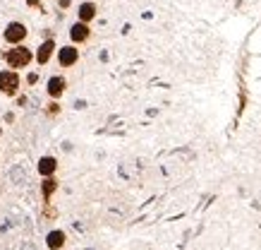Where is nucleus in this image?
Wrapping results in <instances>:
<instances>
[{
    "label": "nucleus",
    "mask_w": 261,
    "mask_h": 250,
    "mask_svg": "<svg viewBox=\"0 0 261 250\" xmlns=\"http://www.w3.org/2000/svg\"><path fill=\"white\" fill-rule=\"evenodd\" d=\"M27 82H29V84H36V82H39V73H29L27 75Z\"/></svg>",
    "instance_id": "nucleus-13"
},
{
    "label": "nucleus",
    "mask_w": 261,
    "mask_h": 250,
    "mask_svg": "<svg viewBox=\"0 0 261 250\" xmlns=\"http://www.w3.org/2000/svg\"><path fill=\"white\" fill-rule=\"evenodd\" d=\"M3 58H5L8 67H12V70H22V67H29L32 60H36V53H32V49H27L24 43H19V46H12Z\"/></svg>",
    "instance_id": "nucleus-1"
},
{
    "label": "nucleus",
    "mask_w": 261,
    "mask_h": 250,
    "mask_svg": "<svg viewBox=\"0 0 261 250\" xmlns=\"http://www.w3.org/2000/svg\"><path fill=\"white\" fill-rule=\"evenodd\" d=\"M36 169H39V173L43 178L53 176V173L58 171V159H56V156H41V159H39V166H36Z\"/></svg>",
    "instance_id": "nucleus-9"
},
{
    "label": "nucleus",
    "mask_w": 261,
    "mask_h": 250,
    "mask_svg": "<svg viewBox=\"0 0 261 250\" xmlns=\"http://www.w3.org/2000/svg\"><path fill=\"white\" fill-rule=\"evenodd\" d=\"M27 34H29L27 25H22V22H10V25L5 27V32H3V39H5V43H10V46H19V43H24Z\"/></svg>",
    "instance_id": "nucleus-3"
},
{
    "label": "nucleus",
    "mask_w": 261,
    "mask_h": 250,
    "mask_svg": "<svg viewBox=\"0 0 261 250\" xmlns=\"http://www.w3.org/2000/svg\"><path fill=\"white\" fill-rule=\"evenodd\" d=\"M58 3H60V8H63V10H67L72 5V0H58Z\"/></svg>",
    "instance_id": "nucleus-14"
},
{
    "label": "nucleus",
    "mask_w": 261,
    "mask_h": 250,
    "mask_svg": "<svg viewBox=\"0 0 261 250\" xmlns=\"http://www.w3.org/2000/svg\"><path fill=\"white\" fill-rule=\"evenodd\" d=\"M58 53V46H56V41L53 39H46V41H41V46L36 49V63L39 65H46L50 58Z\"/></svg>",
    "instance_id": "nucleus-5"
},
{
    "label": "nucleus",
    "mask_w": 261,
    "mask_h": 250,
    "mask_svg": "<svg viewBox=\"0 0 261 250\" xmlns=\"http://www.w3.org/2000/svg\"><path fill=\"white\" fill-rule=\"evenodd\" d=\"M89 36H91V29H89L87 22L77 19V22L70 27V39H72V43H87Z\"/></svg>",
    "instance_id": "nucleus-6"
},
{
    "label": "nucleus",
    "mask_w": 261,
    "mask_h": 250,
    "mask_svg": "<svg viewBox=\"0 0 261 250\" xmlns=\"http://www.w3.org/2000/svg\"><path fill=\"white\" fill-rule=\"evenodd\" d=\"M27 5H29V8H36V5H39V0H27Z\"/></svg>",
    "instance_id": "nucleus-15"
},
{
    "label": "nucleus",
    "mask_w": 261,
    "mask_h": 250,
    "mask_svg": "<svg viewBox=\"0 0 261 250\" xmlns=\"http://www.w3.org/2000/svg\"><path fill=\"white\" fill-rule=\"evenodd\" d=\"M56 58H58V65H60V67H72V65H77V60H80V49H77V43L60 46Z\"/></svg>",
    "instance_id": "nucleus-4"
},
{
    "label": "nucleus",
    "mask_w": 261,
    "mask_h": 250,
    "mask_svg": "<svg viewBox=\"0 0 261 250\" xmlns=\"http://www.w3.org/2000/svg\"><path fill=\"white\" fill-rule=\"evenodd\" d=\"M65 241H67L65 231H50V234L46 236V245H48V250H60V248L65 245Z\"/></svg>",
    "instance_id": "nucleus-10"
},
{
    "label": "nucleus",
    "mask_w": 261,
    "mask_h": 250,
    "mask_svg": "<svg viewBox=\"0 0 261 250\" xmlns=\"http://www.w3.org/2000/svg\"><path fill=\"white\" fill-rule=\"evenodd\" d=\"M48 116H58V113H60V104H58L56 99H53V101H50V104H48Z\"/></svg>",
    "instance_id": "nucleus-12"
},
{
    "label": "nucleus",
    "mask_w": 261,
    "mask_h": 250,
    "mask_svg": "<svg viewBox=\"0 0 261 250\" xmlns=\"http://www.w3.org/2000/svg\"><path fill=\"white\" fill-rule=\"evenodd\" d=\"M41 190H43V197H46V202H48V200H50V195L58 190V180L53 176H48L46 180L41 183Z\"/></svg>",
    "instance_id": "nucleus-11"
},
{
    "label": "nucleus",
    "mask_w": 261,
    "mask_h": 250,
    "mask_svg": "<svg viewBox=\"0 0 261 250\" xmlns=\"http://www.w3.org/2000/svg\"><path fill=\"white\" fill-rule=\"evenodd\" d=\"M96 15H98V8H96V3H82L80 10H77V19H82V22H87V25H91L96 19Z\"/></svg>",
    "instance_id": "nucleus-8"
},
{
    "label": "nucleus",
    "mask_w": 261,
    "mask_h": 250,
    "mask_svg": "<svg viewBox=\"0 0 261 250\" xmlns=\"http://www.w3.org/2000/svg\"><path fill=\"white\" fill-rule=\"evenodd\" d=\"M22 87V77H19V70H0V94L3 97H17V92Z\"/></svg>",
    "instance_id": "nucleus-2"
},
{
    "label": "nucleus",
    "mask_w": 261,
    "mask_h": 250,
    "mask_svg": "<svg viewBox=\"0 0 261 250\" xmlns=\"http://www.w3.org/2000/svg\"><path fill=\"white\" fill-rule=\"evenodd\" d=\"M65 89H67V80L65 77H60V75H53L50 80H48V87H46V92H48V97L50 99H60L65 94Z\"/></svg>",
    "instance_id": "nucleus-7"
}]
</instances>
